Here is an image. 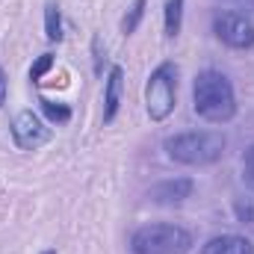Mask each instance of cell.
Returning a JSON list of instances; mask_svg holds the SVG:
<instances>
[{"mask_svg": "<svg viewBox=\"0 0 254 254\" xmlns=\"http://www.w3.org/2000/svg\"><path fill=\"white\" fill-rule=\"evenodd\" d=\"M184 27V0H169L166 3V36L178 39Z\"/></svg>", "mask_w": 254, "mask_h": 254, "instance_id": "obj_10", "label": "cell"}, {"mask_svg": "<svg viewBox=\"0 0 254 254\" xmlns=\"http://www.w3.org/2000/svg\"><path fill=\"white\" fill-rule=\"evenodd\" d=\"M234 210H237V219H240L243 225H254V207H252V204L237 201V204H234Z\"/></svg>", "mask_w": 254, "mask_h": 254, "instance_id": "obj_16", "label": "cell"}, {"mask_svg": "<svg viewBox=\"0 0 254 254\" xmlns=\"http://www.w3.org/2000/svg\"><path fill=\"white\" fill-rule=\"evenodd\" d=\"M201 254H254V246L246 237H237V234H222V237H213Z\"/></svg>", "mask_w": 254, "mask_h": 254, "instance_id": "obj_9", "label": "cell"}, {"mask_svg": "<svg viewBox=\"0 0 254 254\" xmlns=\"http://www.w3.org/2000/svg\"><path fill=\"white\" fill-rule=\"evenodd\" d=\"M213 33L222 45L234 48V51H249L254 48V24L252 18H246L243 12H216L213 15Z\"/></svg>", "mask_w": 254, "mask_h": 254, "instance_id": "obj_5", "label": "cell"}, {"mask_svg": "<svg viewBox=\"0 0 254 254\" xmlns=\"http://www.w3.org/2000/svg\"><path fill=\"white\" fill-rule=\"evenodd\" d=\"M228 139L216 130H190V133H175L163 142L166 154L181 163V166H213L222 160Z\"/></svg>", "mask_w": 254, "mask_h": 254, "instance_id": "obj_2", "label": "cell"}, {"mask_svg": "<svg viewBox=\"0 0 254 254\" xmlns=\"http://www.w3.org/2000/svg\"><path fill=\"white\" fill-rule=\"evenodd\" d=\"M6 74H3V68H0V107H3V101H6Z\"/></svg>", "mask_w": 254, "mask_h": 254, "instance_id": "obj_17", "label": "cell"}, {"mask_svg": "<svg viewBox=\"0 0 254 254\" xmlns=\"http://www.w3.org/2000/svg\"><path fill=\"white\" fill-rule=\"evenodd\" d=\"M12 139H15V145L21 151H36L51 139V127L45 125L33 110H24L12 122Z\"/></svg>", "mask_w": 254, "mask_h": 254, "instance_id": "obj_6", "label": "cell"}, {"mask_svg": "<svg viewBox=\"0 0 254 254\" xmlns=\"http://www.w3.org/2000/svg\"><path fill=\"white\" fill-rule=\"evenodd\" d=\"M192 104H195V113L204 122H213V125H225V122H231L237 116L234 86L222 71H213V68H207V71H201L195 77Z\"/></svg>", "mask_w": 254, "mask_h": 254, "instance_id": "obj_1", "label": "cell"}, {"mask_svg": "<svg viewBox=\"0 0 254 254\" xmlns=\"http://www.w3.org/2000/svg\"><path fill=\"white\" fill-rule=\"evenodd\" d=\"M39 104H42V113H45L54 125H65V122H71V110H68L65 104H54V101H48V98H42Z\"/></svg>", "mask_w": 254, "mask_h": 254, "instance_id": "obj_13", "label": "cell"}, {"mask_svg": "<svg viewBox=\"0 0 254 254\" xmlns=\"http://www.w3.org/2000/svg\"><path fill=\"white\" fill-rule=\"evenodd\" d=\"M234 6H243V9H254V0H228Z\"/></svg>", "mask_w": 254, "mask_h": 254, "instance_id": "obj_18", "label": "cell"}, {"mask_svg": "<svg viewBox=\"0 0 254 254\" xmlns=\"http://www.w3.org/2000/svg\"><path fill=\"white\" fill-rule=\"evenodd\" d=\"M45 254H57V252H45Z\"/></svg>", "mask_w": 254, "mask_h": 254, "instance_id": "obj_19", "label": "cell"}, {"mask_svg": "<svg viewBox=\"0 0 254 254\" xmlns=\"http://www.w3.org/2000/svg\"><path fill=\"white\" fill-rule=\"evenodd\" d=\"M175 101H178V65L175 63H163L154 68V74L148 77V86H145V107H148V116L154 122H163L172 116L175 110Z\"/></svg>", "mask_w": 254, "mask_h": 254, "instance_id": "obj_4", "label": "cell"}, {"mask_svg": "<svg viewBox=\"0 0 254 254\" xmlns=\"http://www.w3.org/2000/svg\"><path fill=\"white\" fill-rule=\"evenodd\" d=\"M243 181L249 190H254V145H249L243 154Z\"/></svg>", "mask_w": 254, "mask_h": 254, "instance_id": "obj_14", "label": "cell"}, {"mask_svg": "<svg viewBox=\"0 0 254 254\" xmlns=\"http://www.w3.org/2000/svg\"><path fill=\"white\" fill-rule=\"evenodd\" d=\"M51 68H54V57H51V54H42V57H39V63L30 68V80H33V83H39Z\"/></svg>", "mask_w": 254, "mask_h": 254, "instance_id": "obj_15", "label": "cell"}, {"mask_svg": "<svg viewBox=\"0 0 254 254\" xmlns=\"http://www.w3.org/2000/svg\"><path fill=\"white\" fill-rule=\"evenodd\" d=\"M122 92H125V71H122L119 65H113L110 74H107V86H104V122H107V125L119 116Z\"/></svg>", "mask_w": 254, "mask_h": 254, "instance_id": "obj_8", "label": "cell"}, {"mask_svg": "<svg viewBox=\"0 0 254 254\" xmlns=\"http://www.w3.org/2000/svg\"><path fill=\"white\" fill-rule=\"evenodd\" d=\"M192 190H195V184L190 178H175V181H163V184L151 187L148 198L160 207H175V204H184L187 198H192Z\"/></svg>", "mask_w": 254, "mask_h": 254, "instance_id": "obj_7", "label": "cell"}, {"mask_svg": "<svg viewBox=\"0 0 254 254\" xmlns=\"http://www.w3.org/2000/svg\"><path fill=\"white\" fill-rule=\"evenodd\" d=\"M45 36L51 42H60L63 39V18H60V6L57 3H48L45 6Z\"/></svg>", "mask_w": 254, "mask_h": 254, "instance_id": "obj_11", "label": "cell"}, {"mask_svg": "<svg viewBox=\"0 0 254 254\" xmlns=\"http://www.w3.org/2000/svg\"><path fill=\"white\" fill-rule=\"evenodd\" d=\"M192 246V234L181 225H145L130 240L133 254H190Z\"/></svg>", "mask_w": 254, "mask_h": 254, "instance_id": "obj_3", "label": "cell"}, {"mask_svg": "<svg viewBox=\"0 0 254 254\" xmlns=\"http://www.w3.org/2000/svg\"><path fill=\"white\" fill-rule=\"evenodd\" d=\"M142 15H145V0H133V6L127 9V15L122 18V33H125V36H133V33H136Z\"/></svg>", "mask_w": 254, "mask_h": 254, "instance_id": "obj_12", "label": "cell"}]
</instances>
